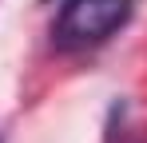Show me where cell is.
<instances>
[{
	"instance_id": "cell-1",
	"label": "cell",
	"mask_w": 147,
	"mask_h": 143,
	"mask_svg": "<svg viewBox=\"0 0 147 143\" xmlns=\"http://www.w3.org/2000/svg\"><path fill=\"white\" fill-rule=\"evenodd\" d=\"M131 20V0H68L52 28L60 48H92Z\"/></svg>"
}]
</instances>
